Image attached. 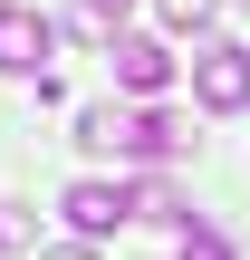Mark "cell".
<instances>
[{"mask_svg": "<svg viewBox=\"0 0 250 260\" xmlns=\"http://www.w3.org/2000/svg\"><path fill=\"white\" fill-rule=\"evenodd\" d=\"M58 212H67V232H77V241H106L116 222H135V193H125V183H67V193H58Z\"/></svg>", "mask_w": 250, "mask_h": 260, "instance_id": "7a4b0ae2", "label": "cell"}, {"mask_svg": "<svg viewBox=\"0 0 250 260\" xmlns=\"http://www.w3.org/2000/svg\"><path fill=\"white\" fill-rule=\"evenodd\" d=\"M125 135H135L125 106H77V145H87V154H125Z\"/></svg>", "mask_w": 250, "mask_h": 260, "instance_id": "8992f818", "label": "cell"}, {"mask_svg": "<svg viewBox=\"0 0 250 260\" xmlns=\"http://www.w3.org/2000/svg\"><path fill=\"white\" fill-rule=\"evenodd\" d=\"M48 260H87V251H77V241H67V251H48Z\"/></svg>", "mask_w": 250, "mask_h": 260, "instance_id": "8fae6325", "label": "cell"}, {"mask_svg": "<svg viewBox=\"0 0 250 260\" xmlns=\"http://www.w3.org/2000/svg\"><path fill=\"white\" fill-rule=\"evenodd\" d=\"M48 48H58V29L39 10H0V68L10 77H48Z\"/></svg>", "mask_w": 250, "mask_h": 260, "instance_id": "277c9868", "label": "cell"}, {"mask_svg": "<svg viewBox=\"0 0 250 260\" xmlns=\"http://www.w3.org/2000/svg\"><path fill=\"white\" fill-rule=\"evenodd\" d=\"M135 222H173V232H183L193 212H183V193H173V183H135Z\"/></svg>", "mask_w": 250, "mask_h": 260, "instance_id": "52a82bcc", "label": "cell"}, {"mask_svg": "<svg viewBox=\"0 0 250 260\" xmlns=\"http://www.w3.org/2000/svg\"><path fill=\"white\" fill-rule=\"evenodd\" d=\"M173 260H231V241H222L212 222H183V241H173Z\"/></svg>", "mask_w": 250, "mask_h": 260, "instance_id": "ba28073f", "label": "cell"}, {"mask_svg": "<svg viewBox=\"0 0 250 260\" xmlns=\"http://www.w3.org/2000/svg\"><path fill=\"white\" fill-rule=\"evenodd\" d=\"M164 19H173V29H212V19H222V0H164Z\"/></svg>", "mask_w": 250, "mask_h": 260, "instance_id": "9c48e42d", "label": "cell"}, {"mask_svg": "<svg viewBox=\"0 0 250 260\" xmlns=\"http://www.w3.org/2000/svg\"><path fill=\"white\" fill-rule=\"evenodd\" d=\"M193 135H183V116H164V106H145L135 116V135H125V164H173Z\"/></svg>", "mask_w": 250, "mask_h": 260, "instance_id": "5b68a950", "label": "cell"}, {"mask_svg": "<svg viewBox=\"0 0 250 260\" xmlns=\"http://www.w3.org/2000/svg\"><path fill=\"white\" fill-rule=\"evenodd\" d=\"M0 10H10V0H0Z\"/></svg>", "mask_w": 250, "mask_h": 260, "instance_id": "7c38bea8", "label": "cell"}, {"mask_svg": "<svg viewBox=\"0 0 250 260\" xmlns=\"http://www.w3.org/2000/svg\"><path fill=\"white\" fill-rule=\"evenodd\" d=\"M106 68H116L125 96H164V87H173V48H164V39H116Z\"/></svg>", "mask_w": 250, "mask_h": 260, "instance_id": "3957f363", "label": "cell"}, {"mask_svg": "<svg viewBox=\"0 0 250 260\" xmlns=\"http://www.w3.org/2000/svg\"><path fill=\"white\" fill-rule=\"evenodd\" d=\"M87 10H96V19H116V10H135V0H87Z\"/></svg>", "mask_w": 250, "mask_h": 260, "instance_id": "30bf717a", "label": "cell"}, {"mask_svg": "<svg viewBox=\"0 0 250 260\" xmlns=\"http://www.w3.org/2000/svg\"><path fill=\"white\" fill-rule=\"evenodd\" d=\"M193 96H202L212 116H241V106H250V48H241V39H202V58H193Z\"/></svg>", "mask_w": 250, "mask_h": 260, "instance_id": "6da1fadb", "label": "cell"}]
</instances>
